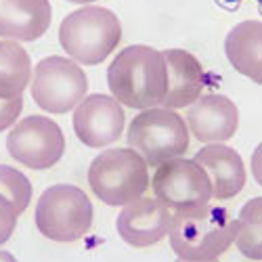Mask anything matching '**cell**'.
Segmentation results:
<instances>
[{"instance_id": "obj_21", "label": "cell", "mask_w": 262, "mask_h": 262, "mask_svg": "<svg viewBox=\"0 0 262 262\" xmlns=\"http://www.w3.org/2000/svg\"><path fill=\"white\" fill-rule=\"evenodd\" d=\"M19 214L13 210V206L0 198V246H5L15 233Z\"/></svg>"}, {"instance_id": "obj_22", "label": "cell", "mask_w": 262, "mask_h": 262, "mask_svg": "<svg viewBox=\"0 0 262 262\" xmlns=\"http://www.w3.org/2000/svg\"><path fill=\"white\" fill-rule=\"evenodd\" d=\"M68 3H74V5H93L97 0H68Z\"/></svg>"}, {"instance_id": "obj_17", "label": "cell", "mask_w": 262, "mask_h": 262, "mask_svg": "<svg viewBox=\"0 0 262 262\" xmlns=\"http://www.w3.org/2000/svg\"><path fill=\"white\" fill-rule=\"evenodd\" d=\"M32 70V59L19 42L0 40V99L24 97Z\"/></svg>"}, {"instance_id": "obj_11", "label": "cell", "mask_w": 262, "mask_h": 262, "mask_svg": "<svg viewBox=\"0 0 262 262\" xmlns=\"http://www.w3.org/2000/svg\"><path fill=\"white\" fill-rule=\"evenodd\" d=\"M172 221V210L160 200L141 195L139 200L122 206L116 229L118 235L133 248H149L160 244L168 235Z\"/></svg>"}, {"instance_id": "obj_9", "label": "cell", "mask_w": 262, "mask_h": 262, "mask_svg": "<svg viewBox=\"0 0 262 262\" xmlns=\"http://www.w3.org/2000/svg\"><path fill=\"white\" fill-rule=\"evenodd\" d=\"M9 156L30 170H49L65 154L61 126L47 116H28L11 126L7 137Z\"/></svg>"}, {"instance_id": "obj_23", "label": "cell", "mask_w": 262, "mask_h": 262, "mask_svg": "<svg viewBox=\"0 0 262 262\" xmlns=\"http://www.w3.org/2000/svg\"><path fill=\"white\" fill-rule=\"evenodd\" d=\"M0 260H15V256L9 252H0Z\"/></svg>"}, {"instance_id": "obj_5", "label": "cell", "mask_w": 262, "mask_h": 262, "mask_svg": "<svg viewBox=\"0 0 262 262\" xmlns=\"http://www.w3.org/2000/svg\"><path fill=\"white\" fill-rule=\"evenodd\" d=\"M128 147L147 162V166L156 168L168 160L181 158L189 149V128L185 118L177 109H168L162 105L141 109L128 124Z\"/></svg>"}, {"instance_id": "obj_19", "label": "cell", "mask_w": 262, "mask_h": 262, "mask_svg": "<svg viewBox=\"0 0 262 262\" xmlns=\"http://www.w3.org/2000/svg\"><path fill=\"white\" fill-rule=\"evenodd\" d=\"M32 195H34L32 183L24 172L13 166L0 164V198L7 200L19 216L28 210Z\"/></svg>"}, {"instance_id": "obj_1", "label": "cell", "mask_w": 262, "mask_h": 262, "mask_svg": "<svg viewBox=\"0 0 262 262\" xmlns=\"http://www.w3.org/2000/svg\"><path fill=\"white\" fill-rule=\"evenodd\" d=\"M112 97L130 109L162 105L166 95V61L162 51L145 45L126 47L107 70Z\"/></svg>"}, {"instance_id": "obj_3", "label": "cell", "mask_w": 262, "mask_h": 262, "mask_svg": "<svg viewBox=\"0 0 262 262\" xmlns=\"http://www.w3.org/2000/svg\"><path fill=\"white\" fill-rule=\"evenodd\" d=\"M122 40V24L114 11L86 5L72 11L59 26V42L70 59L80 65H99Z\"/></svg>"}, {"instance_id": "obj_16", "label": "cell", "mask_w": 262, "mask_h": 262, "mask_svg": "<svg viewBox=\"0 0 262 262\" xmlns=\"http://www.w3.org/2000/svg\"><path fill=\"white\" fill-rule=\"evenodd\" d=\"M225 55L242 76L254 84L262 82V24L258 19L242 21L227 34Z\"/></svg>"}, {"instance_id": "obj_7", "label": "cell", "mask_w": 262, "mask_h": 262, "mask_svg": "<svg viewBox=\"0 0 262 262\" xmlns=\"http://www.w3.org/2000/svg\"><path fill=\"white\" fill-rule=\"evenodd\" d=\"M30 93L42 112L70 114L89 93V78L74 59L51 55L32 70Z\"/></svg>"}, {"instance_id": "obj_15", "label": "cell", "mask_w": 262, "mask_h": 262, "mask_svg": "<svg viewBox=\"0 0 262 262\" xmlns=\"http://www.w3.org/2000/svg\"><path fill=\"white\" fill-rule=\"evenodd\" d=\"M53 21L49 0H0V38L34 42L45 36Z\"/></svg>"}, {"instance_id": "obj_13", "label": "cell", "mask_w": 262, "mask_h": 262, "mask_svg": "<svg viewBox=\"0 0 262 262\" xmlns=\"http://www.w3.org/2000/svg\"><path fill=\"white\" fill-rule=\"evenodd\" d=\"M166 61V95L162 107L185 109L193 101H198L206 89V72L200 59L183 49L162 51Z\"/></svg>"}, {"instance_id": "obj_20", "label": "cell", "mask_w": 262, "mask_h": 262, "mask_svg": "<svg viewBox=\"0 0 262 262\" xmlns=\"http://www.w3.org/2000/svg\"><path fill=\"white\" fill-rule=\"evenodd\" d=\"M24 109V97H13V99H0V133L11 128Z\"/></svg>"}, {"instance_id": "obj_18", "label": "cell", "mask_w": 262, "mask_h": 262, "mask_svg": "<svg viewBox=\"0 0 262 262\" xmlns=\"http://www.w3.org/2000/svg\"><path fill=\"white\" fill-rule=\"evenodd\" d=\"M239 254L252 260H262V200H250L235 221V239Z\"/></svg>"}, {"instance_id": "obj_12", "label": "cell", "mask_w": 262, "mask_h": 262, "mask_svg": "<svg viewBox=\"0 0 262 262\" xmlns=\"http://www.w3.org/2000/svg\"><path fill=\"white\" fill-rule=\"evenodd\" d=\"M185 109L189 135L204 145L227 143L239 128V109L225 95H202Z\"/></svg>"}, {"instance_id": "obj_8", "label": "cell", "mask_w": 262, "mask_h": 262, "mask_svg": "<svg viewBox=\"0 0 262 262\" xmlns=\"http://www.w3.org/2000/svg\"><path fill=\"white\" fill-rule=\"evenodd\" d=\"M149 187L154 198L172 212L200 208L212 202V185L206 170L195 160L183 156L156 166Z\"/></svg>"}, {"instance_id": "obj_6", "label": "cell", "mask_w": 262, "mask_h": 262, "mask_svg": "<svg viewBox=\"0 0 262 262\" xmlns=\"http://www.w3.org/2000/svg\"><path fill=\"white\" fill-rule=\"evenodd\" d=\"M36 229L51 242L74 244L89 235L95 221L91 198L76 185H53L42 191L34 212Z\"/></svg>"}, {"instance_id": "obj_14", "label": "cell", "mask_w": 262, "mask_h": 262, "mask_svg": "<svg viewBox=\"0 0 262 262\" xmlns=\"http://www.w3.org/2000/svg\"><path fill=\"white\" fill-rule=\"evenodd\" d=\"M193 160L208 174L212 185V200H233L244 191L248 172L242 156L233 147L225 143H210L204 145Z\"/></svg>"}, {"instance_id": "obj_2", "label": "cell", "mask_w": 262, "mask_h": 262, "mask_svg": "<svg viewBox=\"0 0 262 262\" xmlns=\"http://www.w3.org/2000/svg\"><path fill=\"white\" fill-rule=\"evenodd\" d=\"M170 248L183 260L202 262L221 258L235 239V218L218 206H200L172 212Z\"/></svg>"}, {"instance_id": "obj_10", "label": "cell", "mask_w": 262, "mask_h": 262, "mask_svg": "<svg viewBox=\"0 0 262 262\" xmlns=\"http://www.w3.org/2000/svg\"><path fill=\"white\" fill-rule=\"evenodd\" d=\"M74 133L91 149H105L120 141L126 128L124 105L112 95H86L74 107Z\"/></svg>"}, {"instance_id": "obj_4", "label": "cell", "mask_w": 262, "mask_h": 262, "mask_svg": "<svg viewBox=\"0 0 262 262\" xmlns=\"http://www.w3.org/2000/svg\"><path fill=\"white\" fill-rule=\"evenodd\" d=\"M149 166L133 147H116L99 154L89 166L91 191L107 206H126L149 189Z\"/></svg>"}]
</instances>
